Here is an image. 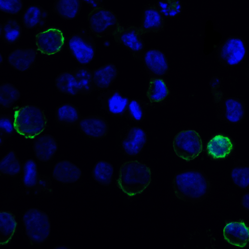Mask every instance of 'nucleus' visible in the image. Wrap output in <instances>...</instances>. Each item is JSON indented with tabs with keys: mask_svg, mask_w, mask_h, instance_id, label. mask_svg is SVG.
I'll return each instance as SVG.
<instances>
[{
	"mask_svg": "<svg viewBox=\"0 0 249 249\" xmlns=\"http://www.w3.org/2000/svg\"><path fill=\"white\" fill-rule=\"evenodd\" d=\"M170 94L169 84L163 77H150L146 95L150 103H162Z\"/></svg>",
	"mask_w": 249,
	"mask_h": 249,
	"instance_id": "obj_22",
	"label": "nucleus"
},
{
	"mask_svg": "<svg viewBox=\"0 0 249 249\" xmlns=\"http://www.w3.org/2000/svg\"><path fill=\"white\" fill-rule=\"evenodd\" d=\"M21 222L30 245H41L48 239L51 224L45 212L37 208H29L23 213Z\"/></svg>",
	"mask_w": 249,
	"mask_h": 249,
	"instance_id": "obj_4",
	"label": "nucleus"
},
{
	"mask_svg": "<svg viewBox=\"0 0 249 249\" xmlns=\"http://www.w3.org/2000/svg\"><path fill=\"white\" fill-rule=\"evenodd\" d=\"M81 169L75 163L63 160L57 161L53 166L52 177L56 181L63 184L76 182L82 176Z\"/></svg>",
	"mask_w": 249,
	"mask_h": 249,
	"instance_id": "obj_20",
	"label": "nucleus"
},
{
	"mask_svg": "<svg viewBox=\"0 0 249 249\" xmlns=\"http://www.w3.org/2000/svg\"><path fill=\"white\" fill-rule=\"evenodd\" d=\"M67 48L71 55L82 66L89 64L94 59L95 42L92 36L84 28L69 37Z\"/></svg>",
	"mask_w": 249,
	"mask_h": 249,
	"instance_id": "obj_7",
	"label": "nucleus"
},
{
	"mask_svg": "<svg viewBox=\"0 0 249 249\" xmlns=\"http://www.w3.org/2000/svg\"><path fill=\"white\" fill-rule=\"evenodd\" d=\"M14 116L11 114H1L0 116V145L4 140L17 134L14 127Z\"/></svg>",
	"mask_w": 249,
	"mask_h": 249,
	"instance_id": "obj_38",
	"label": "nucleus"
},
{
	"mask_svg": "<svg viewBox=\"0 0 249 249\" xmlns=\"http://www.w3.org/2000/svg\"><path fill=\"white\" fill-rule=\"evenodd\" d=\"M224 240L239 249L249 245V224L243 219H226L222 230Z\"/></svg>",
	"mask_w": 249,
	"mask_h": 249,
	"instance_id": "obj_12",
	"label": "nucleus"
},
{
	"mask_svg": "<svg viewBox=\"0 0 249 249\" xmlns=\"http://www.w3.org/2000/svg\"><path fill=\"white\" fill-rule=\"evenodd\" d=\"M55 86L59 92L65 95L73 96L80 94L73 71H63L58 74L55 79Z\"/></svg>",
	"mask_w": 249,
	"mask_h": 249,
	"instance_id": "obj_29",
	"label": "nucleus"
},
{
	"mask_svg": "<svg viewBox=\"0 0 249 249\" xmlns=\"http://www.w3.org/2000/svg\"><path fill=\"white\" fill-rule=\"evenodd\" d=\"M151 180L150 166L142 161L130 160L120 166L116 184L125 195L134 197L143 193Z\"/></svg>",
	"mask_w": 249,
	"mask_h": 249,
	"instance_id": "obj_2",
	"label": "nucleus"
},
{
	"mask_svg": "<svg viewBox=\"0 0 249 249\" xmlns=\"http://www.w3.org/2000/svg\"><path fill=\"white\" fill-rule=\"evenodd\" d=\"M247 75H248V78L249 79V64L248 69V71H247Z\"/></svg>",
	"mask_w": 249,
	"mask_h": 249,
	"instance_id": "obj_44",
	"label": "nucleus"
},
{
	"mask_svg": "<svg viewBox=\"0 0 249 249\" xmlns=\"http://www.w3.org/2000/svg\"><path fill=\"white\" fill-rule=\"evenodd\" d=\"M33 150L40 161L51 160L58 150V143L54 137L48 134L39 135L33 139Z\"/></svg>",
	"mask_w": 249,
	"mask_h": 249,
	"instance_id": "obj_19",
	"label": "nucleus"
},
{
	"mask_svg": "<svg viewBox=\"0 0 249 249\" xmlns=\"http://www.w3.org/2000/svg\"><path fill=\"white\" fill-rule=\"evenodd\" d=\"M221 81L216 76H213L209 82L211 93L213 98L214 103H220L222 101L223 93L220 89Z\"/></svg>",
	"mask_w": 249,
	"mask_h": 249,
	"instance_id": "obj_40",
	"label": "nucleus"
},
{
	"mask_svg": "<svg viewBox=\"0 0 249 249\" xmlns=\"http://www.w3.org/2000/svg\"><path fill=\"white\" fill-rule=\"evenodd\" d=\"M148 141L147 133L142 127L133 126L129 128L121 142L124 153L129 157L138 156L143 149Z\"/></svg>",
	"mask_w": 249,
	"mask_h": 249,
	"instance_id": "obj_15",
	"label": "nucleus"
},
{
	"mask_svg": "<svg viewBox=\"0 0 249 249\" xmlns=\"http://www.w3.org/2000/svg\"><path fill=\"white\" fill-rule=\"evenodd\" d=\"M104 0H82L84 3L89 5L92 8L101 5Z\"/></svg>",
	"mask_w": 249,
	"mask_h": 249,
	"instance_id": "obj_42",
	"label": "nucleus"
},
{
	"mask_svg": "<svg viewBox=\"0 0 249 249\" xmlns=\"http://www.w3.org/2000/svg\"><path fill=\"white\" fill-rule=\"evenodd\" d=\"M156 4L165 18L178 16L183 9L180 0H159Z\"/></svg>",
	"mask_w": 249,
	"mask_h": 249,
	"instance_id": "obj_37",
	"label": "nucleus"
},
{
	"mask_svg": "<svg viewBox=\"0 0 249 249\" xmlns=\"http://www.w3.org/2000/svg\"><path fill=\"white\" fill-rule=\"evenodd\" d=\"M18 222L15 214L10 211H0V246L10 244L16 233Z\"/></svg>",
	"mask_w": 249,
	"mask_h": 249,
	"instance_id": "obj_25",
	"label": "nucleus"
},
{
	"mask_svg": "<svg viewBox=\"0 0 249 249\" xmlns=\"http://www.w3.org/2000/svg\"><path fill=\"white\" fill-rule=\"evenodd\" d=\"M88 21L90 32L97 38L113 36L121 25L116 14L102 5L92 8Z\"/></svg>",
	"mask_w": 249,
	"mask_h": 249,
	"instance_id": "obj_6",
	"label": "nucleus"
},
{
	"mask_svg": "<svg viewBox=\"0 0 249 249\" xmlns=\"http://www.w3.org/2000/svg\"><path fill=\"white\" fill-rule=\"evenodd\" d=\"M102 107L110 115L117 117L125 116L129 98L118 89L107 90L98 97Z\"/></svg>",
	"mask_w": 249,
	"mask_h": 249,
	"instance_id": "obj_16",
	"label": "nucleus"
},
{
	"mask_svg": "<svg viewBox=\"0 0 249 249\" xmlns=\"http://www.w3.org/2000/svg\"><path fill=\"white\" fill-rule=\"evenodd\" d=\"M172 147L176 156L190 162L202 154L204 146L199 133L194 129L189 128L182 130L174 136Z\"/></svg>",
	"mask_w": 249,
	"mask_h": 249,
	"instance_id": "obj_5",
	"label": "nucleus"
},
{
	"mask_svg": "<svg viewBox=\"0 0 249 249\" xmlns=\"http://www.w3.org/2000/svg\"><path fill=\"white\" fill-rule=\"evenodd\" d=\"M23 5L22 0H0V11L11 15L19 13Z\"/></svg>",
	"mask_w": 249,
	"mask_h": 249,
	"instance_id": "obj_39",
	"label": "nucleus"
},
{
	"mask_svg": "<svg viewBox=\"0 0 249 249\" xmlns=\"http://www.w3.org/2000/svg\"><path fill=\"white\" fill-rule=\"evenodd\" d=\"M232 183L238 188L245 190L249 187V165L235 166L230 173Z\"/></svg>",
	"mask_w": 249,
	"mask_h": 249,
	"instance_id": "obj_35",
	"label": "nucleus"
},
{
	"mask_svg": "<svg viewBox=\"0 0 249 249\" xmlns=\"http://www.w3.org/2000/svg\"><path fill=\"white\" fill-rule=\"evenodd\" d=\"M145 104L138 99H130L125 116L136 123L142 122L145 116Z\"/></svg>",
	"mask_w": 249,
	"mask_h": 249,
	"instance_id": "obj_36",
	"label": "nucleus"
},
{
	"mask_svg": "<svg viewBox=\"0 0 249 249\" xmlns=\"http://www.w3.org/2000/svg\"><path fill=\"white\" fill-rule=\"evenodd\" d=\"M22 182L27 190H33L36 195L41 191L51 192L49 182L40 176L32 159H27L22 164Z\"/></svg>",
	"mask_w": 249,
	"mask_h": 249,
	"instance_id": "obj_13",
	"label": "nucleus"
},
{
	"mask_svg": "<svg viewBox=\"0 0 249 249\" xmlns=\"http://www.w3.org/2000/svg\"><path fill=\"white\" fill-rule=\"evenodd\" d=\"M176 197L183 202L200 203L208 196L211 184L202 170L187 169L175 174L172 181Z\"/></svg>",
	"mask_w": 249,
	"mask_h": 249,
	"instance_id": "obj_1",
	"label": "nucleus"
},
{
	"mask_svg": "<svg viewBox=\"0 0 249 249\" xmlns=\"http://www.w3.org/2000/svg\"><path fill=\"white\" fill-rule=\"evenodd\" d=\"M73 72L79 85L80 94L89 95L95 89L92 71L85 66H82L76 68Z\"/></svg>",
	"mask_w": 249,
	"mask_h": 249,
	"instance_id": "obj_33",
	"label": "nucleus"
},
{
	"mask_svg": "<svg viewBox=\"0 0 249 249\" xmlns=\"http://www.w3.org/2000/svg\"><path fill=\"white\" fill-rule=\"evenodd\" d=\"M144 35L140 27L120 25L113 36L117 43L130 51L134 57L140 59L145 47L142 37Z\"/></svg>",
	"mask_w": 249,
	"mask_h": 249,
	"instance_id": "obj_11",
	"label": "nucleus"
},
{
	"mask_svg": "<svg viewBox=\"0 0 249 249\" xmlns=\"http://www.w3.org/2000/svg\"><path fill=\"white\" fill-rule=\"evenodd\" d=\"M13 116L17 134L25 139H34L40 135L48 125V119L44 110L34 105L17 107Z\"/></svg>",
	"mask_w": 249,
	"mask_h": 249,
	"instance_id": "obj_3",
	"label": "nucleus"
},
{
	"mask_svg": "<svg viewBox=\"0 0 249 249\" xmlns=\"http://www.w3.org/2000/svg\"><path fill=\"white\" fill-rule=\"evenodd\" d=\"M53 249H70V248L65 246L64 245H63V246L60 245V246H57V247H54V248H53Z\"/></svg>",
	"mask_w": 249,
	"mask_h": 249,
	"instance_id": "obj_43",
	"label": "nucleus"
},
{
	"mask_svg": "<svg viewBox=\"0 0 249 249\" xmlns=\"http://www.w3.org/2000/svg\"><path fill=\"white\" fill-rule=\"evenodd\" d=\"M48 12L41 6L33 4L24 11L22 20L24 27L27 29H33L45 26Z\"/></svg>",
	"mask_w": 249,
	"mask_h": 249,
	"instance_id": "obj_26",
	"label": "nucleus"
},
{
	"mask_svg": "<svg viewBox=\"0 0 249 249\" xmlns=\"http://www.w3.org/2000/svg\"><path fill=\"white\" fill-rule=\"evenodd\" d=\"M223 118L228 124H235L241 122L245 116L244 103L236 97H228L223 102Z\"/></svg>",
	"mask_w": 249,
	"mask_h": 249,
	"instance_id": "obj_24",
	"label": "nucleus"
},
{
	"mask_svg": "<svg viewBox=\"0 0 249 249\" xmlns=\"http://www.w3.org/2000/svg\"><path fill=\"white\" fill-rule=\"evenodd\" d=\"M236 144L228 134L218 132L212 135L204 145V152L207 157L214 161L226 160L234 153Z\"/></svg>",
	"mask_w": 249,
	"mask_h": 249,
	"instance_id": "obj_9",
	"label": "nucleus"
},
{
	"mask_svg": "<svg viewBox=\"0 0 249 249\" xmlns=\"http://www.w3.org/2000/svg\"><path fill=\"white\" fill-rule=\"evenodd\" d=\"M247 50L242 38L236 36L228 37L219 46L217 57L220 62L226 66H235L246 58Z\"/></svg>",
	"mask_w": 249,
	"mask_h": 249,
	"instance_id": "obj_10",
	"label": "nucleus"
},
{
	"mask_svg": "<svg viewBox=\"0 0 249 249\" xmlns=\"http://www.w3.org/2000/svg\"><path fill=\"white\" fill-rule=\"evenodd\" d=\"M114 174L113 165L105 160L96 162L92 171L91 176L95 182L100 185L107 187L112 182Z\"/></svg>",
	"mask_w": 249,
	"mask_h": 249,
	"instance_id": "obj_30",
	"label": "nucleus"
},
{
	"mask_svg": "<svg viewBox=\"0 0 249 249\" xmlns=\"http://www.w3.org/2000/svg\"><path fill=\"white\" fill-rule=\"evenodd\" d=\"M241 205L245 209L249 212V192L244 193L242 196Z\"/></svg>",
	"mask_w": 249,
	"mask_h": 249,
	"instance_id": "obj_41",
	"label": "nucleus"
},
{
	"mask_svg": "<svg viewBox=\"0 0 249 249\" xmlns=\"http://www.w3.org/2000/svg\"><path fill=\"white\" fill-rule=\"evenodd\" d=\"M81 118L78 108L70 103L60 105L55 111V121L57 123L67 127L78 124Z\"/></svg>",
	"mask_w": 249,
	"mask_h": 249,
	"instance_id": "obj_27",
	"label": "nucleus"
},
{
	"mask_svg": "<svg viewBox=\"0 0 249 249\" xmlns=\"http://www.w3.org/2000/svg\"><path fill=\"white\" fill-rule=\"evenodd\" d=\"M22 170V164L14 150L9 151L0 161V174L15 178Z\"/></svg>",
	"mask_w": 249,
	"mask_h": 249,
	"instance_id": "obj_32",
	"label": "nucleus"
},
{
	"mask_svg": "<svg viewBox=\"0 0 249 249\" xmlns=\"http://www.w3.org/2000/svg\"><path fill=\"white\" fill-rule=\"evenodd\" d=\"M37 53V48H18L8 54L7 62L15 70L24 72L33 66Z\"/></svg>",
	"mask_w": 249,
	"mask_h": 249,
	"instance_id": "obj_21",
	"label": "nucleus"
},
{
	"mask_svg": "<svg viewBox=\"0 0 249 249\" xmlns=\"http://www.w3.org/2000/svg\"><path fill=\"white\" fill-rule=\"evenodd\" d=\"M22 35V28L15 19L9 18L0 24V36L6 44L12 45L17 43Z\"/></svg>",
	"mask_w": 249,
	"mask_h": 249,
	"instance_id": "obj_31",
	"label": "nucleus"
},
{
	"mask_svg": "<svg viewBox=\"0 0 249 249\" xmlns=\"http://www.w3.org/2000/svg\"><path fill=\"white\" fill-rule=\"evenodd\" d=\"M165 18L156 3L148 5L142 11L140 28L144 33H158L164 30Z\"/></svg>",
	"mask_w": 249,
	"mask_h": 249,
	"instance_id": "obj_18",
	"label": "nucleus"
},
{
	"mask_svg": "<svg viewBox=\"0 0 249 249\" xmlns=\"http://www.w3.org/2000/svg\"><path fill=\"white\" fill-rule=\"evenodd\" d=\"M35 38L38 51L47 56L54 55L60 53L66 44V36L63 31L56 26L37 30Z\"/></svg>",
	"mask_w": 249,
	"mask_h": 249,
	"instance_id": "obj_8",
	"label": "nucleus"
},
{
	"mask_svg": "<svg viewBox=\"0 0 249 249\" xmlns=\"http://www.w3.org/2000/svg\"><path fill=\"white\" fill-rule=\"evenodd\" d=\"M82 2V0H55L53 11L63 19L72 20L79 15Z\"/></svg>",
	"mask_w": 249,
	"mask_h": 249,
	"instance_id": "obj_28",
	"label": "nucleus"
},
{
	"mask_svg": "<svg viewBox=\"0 0 249 249\" xmlns=\"http://www.w3.org/2000/svg\"><path fill=\"white\" fill-rule=\"evenodd\" d=\"M78 126L85 136L93 140L106 137L109 128L106 120L98 115H90L81 117L78 123Z\"/></svg>",
	"mask_w": 249,
	"mask_h": 249,
	"instance_id": "obj_17",
	"label": "nucleus"
},
{
	"mask_svg": "<svg viewBox=\"0 0 249 249\" xmlns=\"http://www.w3.org/2000/svg\"><path fill=\"white\" fill-rule=\"evenodd\" d=\"M119 71L115 65L108 63L92 71L94 88L99 90L108 89L114 82Z\"/></svg>",
	"mask_w": 249,
	"mask_h": 249,
	"instance_id": "obj_23",
	"label": "nucleus"
},
{
	"mask_svg": "<svg viewBox=\"0 0 249 249\" xmlns=\"http://www.w3.org/2000/svg\"><path fill=\"white\" fill-rule=\"evenodd\" d=\"M20 96V91L13 84L7 82L0 84V105L3 108H10Z\"/></svg>",
	"mask_w": 249,
	"mask_h": 249,
	"instance_id": "obj_34",
	"label": "nucleus"
},
{
	"mask_svg": "<svg viewBox=\"0 0 249 249\" xmlns=\"http://www.w3.org/2000/svg\"><path fill=\"white\" fill-rule=\"evenodd\" d=\"M144 67L150 76L163 77L169 71L167 58L161 50L151 48L144 51L142 55Z\"/></svg>",
	"mask_w": 249,
	"mask_h": 249,
	"instance_id": "obj_14",
	"label": "nucleus"
}]
</instances>
